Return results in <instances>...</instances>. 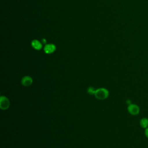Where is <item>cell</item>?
Returning <instances> with one entry per match:
<instances>
[{"instance_id": "cell-7", "label": "cell", "mask_w": 148, "mask_h": 148, "mask_svg": "<svg viewBox=\"0 0 148 148\" xmlns=\"http://www.w3.org/2000/svg\"><path fill=\"white\" fill-rule=\"evenodd\" d=\"M140 125L143 128H146L148 127V119L146 117H143L140 120Z\"/></svg>"}, {"instance_id": "cell-9", "label": "cell", "mask_w": 148, "mask_h": 148, "mask_svg": "<svg viewBox=\"0 0 148 148\" xmlns=\"http://www.w3.org/2000/svg\"><path fill=\"white\" fill-rule=\"evenodd\" d=\"M145 134L146 135V136L148 138V127L145 128Z\"/></svg>"}, {"instance_id": "cell-2", "label": "cell", "mask_w": 148, "mask_h": 148, "mask_svg": "<svg viewBox=\"0 0 148 148\" xmlns=\"http://www.w3.org/2000/svg\"><path fill=\"white\" fill-rule=\"evenodd\" d=\"M10 106V102L9 99L5 96H1L0 98V108L2 110L8 109Z\"/></svg>"}, {"instance_id": "cell-6", "label": "cell", "mask_w": 148, "mask_h": 148, "mask_svg": "<svg viewBox=\"0 0 148 148\" xmlns=\"http://www.w3.org/2000/svg\"><path fill=\"white\" fill-rule=\"evenodd\" d=\"M31 46L35 50H40L42 48V43L37 39H34L31 42Z\"/></svg>"}, {"instance_id": "cell-10", "label": "cell", "mask_w": 148, "mask_h": 148, "mask_svg": "<svg viewBox=\"0 0 148 148\" xmlns=\"http://www.w3.org/2000/svg\"><path fill=\"white\" fill-rule=\"evenodd\" d=\"M42 41L43 42V43H46V40L45 38H43V39H42Z\"/></svg>"}, {"instance_id": "cell-3", "label": "cell", "mask_w": 148, "mask_h": 148, "mask_svg": "<svg viewBox=\"0 0 148 148\" xmlns=\"http://www.w3.org/2000/svg\"><path fill=\"white\" fill-rule=\"evenodd\" d=\"M128 112L132 115H137L139 113V108L135 104L131 103L127 108Z\"/></svg>"}, {"instance_id": "cell-4", "label": "cell", "mask_w": 148, "mask_h": 148, "mask_svg": "<svg viewBox=\"0 0 148 148\" xmlns=\"http://www.w3.org/2000/svg\"><path fill=\"white\" fill-rule=\"evenodd\" d=\"M43 50L45 53L51 54L55 51V50H56V46L53 43H48L45 45Z\"/></svg>"}, {"instance_id": "cell-8", "label": "cell", "mask_w": 148, "mask_h": 148, "mask_svg": "<svg viewBox=\"0 0 148 148\" xmlns=\"http://www.w3.org/2000/svg\"><path fill=\"white\" fill-rule=\"evenodd\" d=\"M95 91H96V90H95L94 88V87H88V88L87 89V92H88L90 94H94Z\"/></svg>"}, {"instance_id": "cell-1", "label": "cell", "mask_w": 148, "mask_h": 148, "mask_svg": "<svg viewBox=\"0 0 148 148\" xmlns=\"http://www.w3.org/2000/svg\"><path fill=\"white\" fill-rule=\"evenodd\" d=\"M94 95L97 99L103 100L108 97L109 91L105 88H99L96 90Z\"/></svg>"}, {"instance_id": "cell-5", "label": "cell", "mask_w": 148, "mask_h": 148, "mask_svg": "<svg viewBox=\"0 0 148 148\" xmlns=\"http://www.w3.org/2000/svg\"><path fill=\"white\" fill-rule=\"evenodd\" d=\"M33 82L31 77L29 76H25L21 79V84L24 86H29Z\"/></svg>"}]
</instances>
